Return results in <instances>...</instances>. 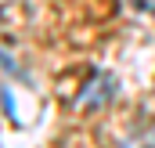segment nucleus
Here are the masks:
<instances>
[{
    "mask_svg": "<svg viewBox=\"0 0 155 148\" xmlns=\"http://www.w3.org/2000/svg\"><path fill=\"white\" fill-rule=\"evenodd\" d=\"M116 90H119V79L112 72H90V79H87V87L79 90V109H87V112H94V109H105L112 98H116Z\"/></svg>",
    "mask_w": 155,
    "mask_h": 148,
    "instance_id": "f257e3e1",
    "label": "nucleus"
},
{
    "mask_svg": "<svg viewBox=\"0 0 155 148\" xmlns=\"http://www.w3.org/2000/svg\"><path fill=\"white\" fill-rule=\"evenodd\" d=\"M137 11H155V0H130Z\"/></svg>",
    "mask_w": 155,
    "mask_h": 148,
    "instance_id": "7ed1b4c3",
    "label": "nucleus"
},
{
    "mask_svg": "<svg viewBox=\"0 0 155 148\" xmlns=\"http://www.w3.org/2000/svg\"><path fill=\"white\" fill-rule=\"evenodd\" d=\"M0 69H7L11 76H22V72H18V65H15V62H11V58L4 54V51H0Z\"/></svg>",
    "mask_w": 155,
    "mask_h": 148,
    "instance_id": "f03ea898",
    "label": "nucleus"
}]
</instances>
